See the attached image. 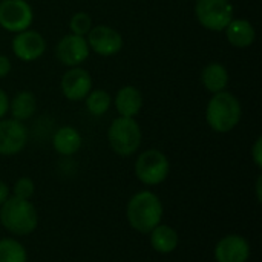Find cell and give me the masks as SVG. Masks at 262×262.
Returning <instances> with one entry per match:
<instances>
[{
    "label": "cell",
    "mask_w": 262,
    "mask_h": 262,
    "mask_svg": "<svg viewBox=\"0 0 262 262\" xmlns=\"http://www.w3.org/2000/svg\"><path fill=\"white\" fill-rule=\"evenodd\" d=\"M164 213L160 196L150 190L135 193L126 206V218L129 226L143 235H149L158 224H161Z\"/></svg>",
    "instance_id": "1"
},
{
    "label": "cell",
    "mask_w": 262,
    "mask_h": 262,
    "mask_svg": "<svg viewBox=\"0 0 262 262\" xmlns=\"http://www.w3.org/2000/svg\"><path fill=\"white\" fill-rule=\"evenodd\" d=\"M243 107L236 95L229 91L213 94L206 107V121L218 134L232 132L241 121Z\"/></svg>",
    "instance_id": "2"
},
{
    "label": "cell",
    "mask_w": 262,
    "mask_h": 262,
    "mask_svg": "<svg viewBox=\"0 0 262 262\" xmlns=\"http://www.w3.org/2000/svg\"><path fill=\"white\" fill-rule=\"evenodd\" d=\"M0 224L15 236L31 235L38 226V213L31 200H21L14 195L0 206Z\"/></svg>",
    "instance_id": "3"
},
{
    "label": "cell",
    "mask_w": 262,
    "mask_h": 262,
    "mask_svg": "<svg viewBox=\"0 0 262 262\" xmlns=\"http://www.w3.org/2000/svg\"><path fill=\"white\" fill-rule=\"evenodd\" d=\"M107 141L117 155L130 157L138 152L143 141V132L135 118L118 117L107 129Z\"/></svg>",
    "instance_id": "4"
},
{
    "label": "cell",
    "mask_w": 262,
    "mask_h": 262,
    "mask_svg": "<svg viewBox=\"0 0 262 262\" xmlns=\"http://www.w3.org/2000/svg\"><path fill=\"white\" fill-rule=\"evenodd\" d=\"M135 177L144 186H158L164 183L170 173L169 158L158 149H147L135 160Z\"/></svg>",
    "instance_id": "5"
},
{
    "label": "cell",
    "mask_w": 262,
    "mask_h": 262,
    "mask_svg": "<svg viewBox=\"0 0 262 262\" xmlns=\"http://www.w3.org/2000/svg\"><path fill=\"white\" fill-rule=\"evenodd\" d=\"M230 0H196L195 17L198 23L213 32H221L235 18Z\"/></svg>",
    "instance_id": "6"
},
{
    "label": "cell",
    "mask_w": 262,
    "mask_h": 262,
    "mask_svg": "<svg viewBox=\"0 0 262 262\" xmlns=\"http://www.w3.org/2000/svg\"><path fill=\"white\" fill-rule=\"evenodd\" d=\"M34 11L26 0H0V28L17 34L31 28Z\"/></svg>",
    "instance_id": "7"
},
{
    "label": "cell",
    "mask_w": 262,
    "mask_h": 262,
    "mask_svg": "<svg viewBox=\"0 0 262 262\" xmlns=\"http://www.w3.org/2000/svg\"><path fill=\"white\" fill-rule=\"evenodd\" d=\"M89 49L101 57H112L123 49V35L112 26L95 25L86 35Z\"/></svg>",
    "instance_id": "8"
},
{
    "label": "cell",
    "mask_w": 262,
    "mask_h": 262,
    "mask_svg": "<svg viewBox=\"0 0 262 262\" xmlns=\"http://www.w3.org/2000/svg\"><path fill=\"white\" fill-rule=\"evenodd\" d=\"M28 143V129L23 121L14 118L0 120V155L12 157L20 154Z\"/></svg>",
    "instance_id": "9"
},
{
    "label": "cell",
    "mask_w": 262,
    "mask_h": 262,
    "mask_svg": "<svg viewBox=\"0 0 262 262\" xmlns=\"http://www.w3.org/2000/svg\"><path fill=\"white\" fill-rule=\"evenodd\" d=\"M46 46L48 45H46L45 37L38 31H34L31 28L26 31L17 32L11 41L14 55L20 61H25V63L38 60L45 54Z\"/></svg>",
    "instance_id": "10"
},
{
    "label": "cell",
    "mask_w": 262,
    "mask_h": 262,
    "mask_svg": "<svg viewBox=\"0 0 262 262\" xmlns=\"http://www.w3.org/2000/svg\"><path fill=\"white\" fill-rule=\"evenodd\" d=\"M91 54L86 37L68 34L60 38L55 48V55L58 61L68 68L81 66Z\"/></svg>",
    "instance_id": "11"
},
{
    "label": "cell",
    "mask_w": 262,
    "mask_h": 262,
    "mask_svg": "<svg viewBox=\"0 0 262 262\" xmlns=\"http://www.w3.org/2000/svg\"><path fill=\"white\" fill-rule=\"evenodd\" d=\"M60 89L66 100L81 101L92 91V77L81 66L69 68L60 80Z\"/></svg>",
    "instance_id": "12"
},
{
    "label": "cell",
    "mask_w": 262,
    "mask_h": 262,
    "mask_svg": "<svg viewBox=\"0 0 262 262\" xmlns=\"http://www.w3.org/2000/svg\"><path fill=\"white\" fill-rule=\"evenodd\" d=\"M216 262H247L250 258L249 241L236 233L221 238L213 250Z\"/></svg>",
    "instance_id": "13"
},
{
    "label": "cell",
    "mask_w": 262,
    "mask_h": 262,
    "mask_svg": "<svg viewBox=\"0 0 262 262\" xmlns=\"http://www.w3.org/2000/svg\"><path fill=\"white\" fill-rule=\"evenodd\" d=\"M224 32H226L227 41L232 46L238 48V49L249 48L256 40V29L246 18H233L227 25V28L224 29Z\"/></svg>",
    "instance_id": "14"
},
{
    "label": "cell",
    "mask_w": 262,
    "mask_h": 262,
    "mask_svg": "<svg viewBox=\"0 0 262 262\" xmlns=\"http://www.w3.org/2000/svg\"><path fill=\"white\" fill-rule=\"evenodd\" d=\"M115 109L120 117L135 118L143 109V94L135 86H123L115 95Z\"/></svg>",
    "instance_id": "15"
},
{
    "label": "cell",
    "mask_w": 262,
    "mask_h": 262,
    "mask_svg": "<svg viewBox=\"0 0 262 262\" xmlns=\"http://www.w3.org/2000/svg\"><path fill=\"white\" fill-rule=\"evenodd\" d=\"M81 134L72 126H61L52 137V147L61 157H72L81 147Z\"/></svg>",
    "instance_id": "16"
},
{
    "label": "cell",
    "mask_w": 262,
    "mask_h": 262,
    "mask_svg": "<svg viewBox=\"0 0 262 262\" xmlns=\"http://www.w3.org/2000/svg\"><path fill=\"white\" fill-rule=\"evenodd\" d=\"M149 235L152 249L160 255H170L180 244L178 232L169 224H158Z\"/></svg>",
    "instance_id": "17"
},
{
    "label": "cell",
    "mask_w": 262,
    "mask_h": 262,
    "mask_svg": "<svg viewBox=\"0 0 262 262\" xmlns=\"http://www.w3.org/2000/svg\"><path fill=\"white\" fill-rule=\"evenodd\" d=\"M201 83L212 94L227 91V84H229L227 68L220 61H212L206 64L204 69L201 71Z\"/></svg>",
    "instance_id": "18"
},
{
    "label": "cell",
    "mask_w": 262,
    "mask_h": 262,
    "mask_svg": "<svg viewBox=\"0 0 262 262\" xmlns=\"http://www.w3.org/2000/svg\"><path fill=\"white\" fill-rule=\"evenodd\" d=\"M37 111V98L31 91H20L9 100V112L14 120L26 121Z\"/></svg>",
    "instance_id": "19"
},
{
    "label": "cell",
    "mask_w": 262,
    "mask_h": 262,
    "mask_svg": "<svg viewBox=\"0 0 262 262\" xmlns=\"http://www.w3.org/2000/svg\"><path fill=\"white\" fill-rule=\"evenodd\" d=\"M86 109L91 115L94 117H101L104 115L111 106H112V97L107 91L103 89H92L88 97L84 98Z\"/></svg>",
    "instance_id": "20"
},
{
    "label": "cell",
    "mask_w": 262,
    "mask_h": 262,
    "mask_svg": "<svg viewBox=\"0 0 262 262\" xmlns=\"http://www.w3.org/2000/svg\"><path fill=\"white\" fill-rule=\"evenodd\" d=\"M0 262H28V252L25 246L15 238H2Z\"/></svg>",
    "instance_id": "21"
},
{
    "label": "cell",
    "mask_w": 262,
    "mask_h": 262,
    "mask_svg": "<svg viewBox=\"0 0 262 262\" xmlns=\"http://www.w3.org/2000/svg\"><path fill=\"white\" fill-rule=\"evenodd\" d=\"M92 28V18L88 12H75L72 17H71V21H69V29H71V34H75V35H81V37H86L88 32L91 31Z\"/></svg>",
    "instance_id": "22"
},
{
    "label": "cell",
    "mask_w": 262,
    "mask_h": 262,
    "mask_svg": "<svg viewBox=\"0 0 262 262\" xmlns=\"http://www.w3.org/2000/svg\"><path fill=\"white\" fill-rule=\"evenodd\" d=\"M35 192V184L31 178L28 177H21L18 178L15 183H14V187H12V195L17 196V198H21V200H31V196L34 195Z\"/></svg>",
    "instance_id": "23"
},
{
    "label": "cell",
    "mask_w": 262,
    "mask_h": 262,
    "mask_svg": "<svg viewBox=\"0 0 262 262\" xmlns=\"http://www.w3.org/2000/svg\"><path fill=\"white\" fill-rule=\"evenodd\" d=\"M252 158H253V163L258 169H262V138L258 137L253 147H252Z\"/></svg>",
    "instance_id": "24"
},
{
    "label": "cell",
    "mask_w": 262,
    "mask_h": 262,
    "mask_svg": "<svg viewBox=\"0 0 262 262\" xmlns=\"http://www.w3.org/2000/svg\"><path fill=\"white\" fill-rule=\"evenodd\" d=\"M9 112V97L8 94L0 88V120L5 118V115Z\"/></svg>",
    "instance_id": "25"
},
{
    "label": "cell",
    "mask_w": 262,
    "mask_h": 262,
    "mask_svg": "<svg viewBox=\"0 0 262 262\" xmlns=\"http://www.w3.org/2000/svg\"><path fill=\"white\" fill-rule=\"evenodd\" d=\"M11 60L6 55L0 54V78H5L11 72Z\"/></svg>",
    "instance_id": "26"
},
{
    "label": "cell",
    "mask_w": 262,
    "mask_h": 262,
    "mask_svg": "<svg viewBox=\"0 0 262 262\" xmlns=\"http://www.w3.org/2000/svg\"><path fill=\"white\" fill-rule=\"evenodd\" d=\"M9 195H11V190H9L8 184H6L5 181L0 180V206L9 198Z\"/></svg>",
    "instance_id": "27"
},
{
    "label": "cell",
    "mask_w": 262,
    "mask_h": 262,
    "mask_svg": "<svg viewBox=\"0 0 262 262\" xmlns=\"http://www.w3.org/2000/svg\"><path fill=\"white\" fill-rule=\"evenodd\" d=\"M261 189H262V177L259 175V177H258V181H256V198H258V201H259V203H261V200H262Z\"/></svg>",
    "instance_id": "28"
}]
</instances>
